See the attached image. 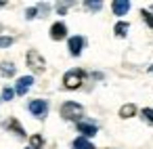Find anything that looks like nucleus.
I'll use <instances>...</instances> for the list:
<instances>
[{
    "instance_id": "nucleus-13",
    "label": "nucleus",
    "mask_w": 153,
    "mask_h": 149,
    "mask_svg": "<svg viewBox=\"0 0 153 149\" xmlns=\"http://www.w3.org/2000/svg\"><path fill=\"white\" fill-rule=\"evenodd\" d=\"M71 149H97L88 139H84V136H78L74 143H71Z\"/></svg>"
},
{
    "instance_id": "nucleus-11",
    "label": "nucleus",
    "mask_w": 153,
    "mask_h": 149,
    "mask_svg": "<svg viewBox=\"0 0 153 149\" xmlns=\"http://www.w3.org/2000/svg\"><path fill=\"white\" fill-rule=\"evenodd\" d=\"M15 72H17V67L11 61H2V63H0V76H2V78H13Z\"/></svg>"
},
{
    "instance_id": "nucleus-17",
    "label": "nucleus",
    "mask_w": 153,
    "mask_h": 149,
    "mask_svg": "<svg viewBox=\"0 0 153 149\" xmlns=\"http://www.w3.org/2000/svg\"><path fill=\"white\" fill-rule=\"evenodd\" d=\"M140 17H143V21L153 30V13H151V11H140Z\"/></svg>"
},
{
    "instance_id": "nucleus-12",
    "label": "nucleus",
    "mask_w": 153,
    "mask_h": 149,
    "mask_svg": "<svg viewBox=\"0 0 153 149\" xmlns=\"http://www.w3.org/2000/svg\"><path fill=\"white\" fill-rule=\"evenodd\" d=\"M132 115H136V105H134V103H126V105L120 107V118L128 120V118H132Z\"/></svg>"
},
{
    "instance_id": "nucleus-16",
    "label": "nucleus",
    "mask_w": 153,
    "mask_h": 149,
    "mask_svg": "<svg viewBox=\"0 0 153 149\" xmlns=\"http://www.w3.org/2000/svg\"><path fill=\"white\" fill-rule=\"evenodd\" d=\"M140 118H143L147 124H153V109H151V107H145V109L140 111Z\"/></svg>"
},
{
    "instance_id": "nucleus-14",
    "label": "nucleus",
    "mask_w": 153,
    "mask_h": 149,
    "mask_svg": "<svg viewBox=\"0 0 153 149\" xmlns=\"http://www.w3.org/2000/svg\"><path fill=\"white\" fill-rule=\"evenodd\" d=\"M128 30H130V25H128L126 21H117L115 28H113V34H115L117 38H124V36L128 34Z\"/></svg>"
},
{
    "instance_id": "nucleus-19",
    "label": "nucleus",
    "mask_w": 153,
    "mask_h": 149,
    "mask_svg": "<svg viewBox=\"0 0 153 149\" xmlns=\"http://www.w3.org/2000/svg\"><path fill=\"white\" fill-rule=\"evenodd\" d=\"M13 42H15V40H13L11 36H0V48H9Z\"/></svg>"
},
{
    "instance_id": "nucleus-2",
    "label": "nucleus",
    "mask_w": 153,
    "mask_h": 149,
    "mask_svg": "<svg viewBox=\"0 0 153 149\" xmlns=\"http://www.w3.org/2000/svg\"><path fill=\"white\" fill-rule=\"evenodd\" d=\"M84 69H69V72H65V76H63V88H67V90H76V88H80L82 86V82H84Z\"/></svg>"
},
{
    "instance_id": "nucleus-7",
    "label": "nucleus",
    "mask_w": 153,
    "mask_h": 149,
    "mask_svg": "<svg viewBox=\"0 0 153 149\" xmlns=\"http://www.w3.org/2000/svg\"><path fill=\"white\" fill-rule=\"evenodd\" d=\"M32 84H34V78H32V76H21V78L17 80V84H15V92H17L19 97H23V95L32 88Z\"/></svg>"
},
{
    "instance_id": "nucleus-22",
    "label": "nucleus",
    "mask_w": 153,
    "mask_h": 149,
    "mask_svg": "<svg viewBox=\"0 0 153 149\" xmlns=\"http://www.w3.org/2000/svg\"><path fill=\"white\" fill-rule=\"evenodd\" d=\"M67 9H69V4H67V2H61V4H57V11H59V15H63Z\"/></svg>"
},
{
    "instance_id": "nucleus-9",
    "label": "nucleus",
    "mask_w": 153,
    "mask_h": 149,
    "mask_svg": "<svg viewBox=\"0 0 153 149\" xmlns=\"http://www.w3.org/2000/svg\"><path fill=\"white\" fill-rule=\"evenodd\" d=\"M111 11H113V15L122 17V15H126L130 11V2H128V0H113V2H111Z\"/></svg>"
},
{
    "instance_id": "nucleus-21",
    "label": "nucleus",
    "mask_w": 153,
    "mask_h": 149,
    "mask_svg": "<svg viewBox=\"0 0 153 149\" xmlns=\"http://www.w3.org/2000/svg\"><path fill=\"white\" fill-rule=\"evenodd\" d=\"M38 15V7L36 9H27V13H25V19H34Z\"/></svg>"
},
{
    "instance_id": "nucleus-4",
    "label": "nucleus",
    "mask_w": 153,
    "mask_h": 149,
    "mask_svg": "<svg viewBox=\"0 0 153 149\" xmlns=\"http://www.w3.org/2000/svg\"><path fill=\"white\" fill-rule=\"evenodd\" d=\"M27 109H30V113L36 115L38 120H44L46 113H48V103H46L44 99H34V101H30Z\"/></svg>"
},
{
    "instance_id": "nucleus-10",
    "label": "nucleus",
    "mask_w": 153,
    "mask_h": 149,
    "mask_svg": "<svg viewBox=\"0 0 153 149\" xmlns=\"http://www.w3.org/2000/svg\"><path fill=\"white\" fill-rule=\"evenodd\" d=\"M4 128H9V130H13L17 136H25V130H23V126L19 124V120H15V118H11V120H7L4 122Z\"/></svg>"
},
{
    "instance_id": "nucleus-20",
    "label": "nucleus",
    "mask_w": 153,
    "mask_h": 149,
    "mask_svg": "<svg viewBox=\"0 0 153 149\" xmlns=\"http://www.w3.org/2000/svg\"><path fill=\"white\" fill-rule=\"evenodd\" d=\"M84 7L88 11H101L103 9V2H99V0H97V2H84Z\"/></svg>"
},
{
    "instance_id": "nucleus-26",
    "label": "nucleus",
    "mask_w": 153,
    "mask_h": 149,
    "mask_svg": "<svg viewBox=\"0 0 153 149\" xmlns=\"http://www.w3.org/2000/svg\"><path fill=\"white\" fill-rule=\"evenodd\" d=\"M27 149H30V147H27Z\"/></svg>"
},
{
    "instance_id": "nucleus-8",
    "label": "nucleus",
    "mask_w": 153,
    "mask_h": 149,
    "mask_svg": "<svg viewBox=\"0 0 153 149\" xmlns=\"http://www.w3.org/2000/svg\"><path fill=\"white\" fill-rule=\"evenodd\" d=\"M65 36H67V25L63 21H57L51 25V38L53 40H63Z\"/></svg>"
},
{
    "instance_id": "nucleus-3",
    "label": "nucleus",
    "mask_w": 153,
    "mask_h": 149,
    "mask_svg": "<svg viewBox=\"0 0 153 149\" xmlns=\"http://www.w3.org/2000/svg\"><path fill=\"white\" fill-rule=\"evenodd\" d=\"M25 61H27V67H30L32 72H36V74H42V72L46 69V61H44V57H42L36 48H30V51H27Z\"/></svg>"
},
{
    "instance_id": "nucleus-15",
    "label": "nucleus",
    "mask_w": 153,
    "mask_h": 149,
    "mask_svg": "<svg viewBox=\"0 0 153 149\" xmlns=\"http://www.w3.org/2000/svg\"><path fill=\"white\" fill-rule=\"evenodd\" d=\"M42 147H44L42 134H32L30 136V149H42Z\"/></svg>"
},
{
    "instance_id": "nucleus-25",
    "label": "nucleus",
    "mask_w": 153,
    "mask_h": 149,
    "mask_svg": "<svg viewBox=\"0 0 153 149\" xmlns=\"http://www.w3.org/2000/svg\"><path fill=\"white\" fill-rule=\"evenodd\" d=\"M151 9H153V7H151Z\"/></svg>"
},
{
    "instance_id": "nucleus-1",
    "label": "nucleus",
    "mask_w": 153,
    "mask_h": 149,
    "mask_svg": "<svg viewBox=\"0 0 153 149\" xmlns=\"http://www.w3.org/2000/svg\"><path fill=\"white\" fill-rule=\"evenodd\" d=\"M84 115V107L76 101H65L61 105V118L63 120H69V122H80Z\"/></svg>"
},
{
    "instance_id": "nucleus-6",
    "label": "nucleus",
    "mask_w": 153,
    "mask_h": 149,
    "mask_svg": "<svg viewBox=\"0 0 153 149\" xmlns=\"http://www.w3.org/2000/svg\"><path fill=\"white\" fill-rule=\"evenodd\" d=\"M86 46V40L82 38V36H71L69 40H67V48H69V55H74V57H78L80 53H82V48Z\"/></svg>"
},
{
    "instance_id": "nucleus-18",
    "label": "nucleus",
    "mask_w": 153,
    "mask_h": 149,
    "mask_svg": "<svg viewBox=\"0 0 153 149\" xmlns=\"http://www.w3.org/2000/svg\"><path fill=\"white\" fill-rule=\"evenodd\" d=\"M13 95H15V90L7 86V88H2V95H0V101H11V99H13Z\"/></svg>"
},
{
    "instance_id": "nucleus-23",
    "label": "nucleus",
    "mask_w": 153,
    "mask_h": 149,
    "mask_svg": "<svg viewBox=\"0 0 153 149\" xmlns=\"http://www.w3.org/2000/svg\"><path fill=\"white\" fill-rule=\"evenodd\" d=\"M149 72H151V74H153V65H151V67H149Z\"/></svg>"
},
{
    "instance_id": "nucleus-5",
    "label": "nucleus",
    "mask_w": 153,
    "mask_h": 149,
    "mask_svg": "<svg viewBox=\"0 0 153 149\" xmlns=\"http://www.w3.org/2000/svg\"><path fill=\"white\" fill-rule=\"evenodd\" d=\"M76 128H78V132H82V136H84V139L94 136V134L99 132V126H97L94 122H90V120H80V122L76 124Z\"/></svg>"
},
{
    "instance_id": "nucleus-24",
    "label": "nucleus",
    "mask_w": 153,
    "mask_h": 149,
    "mask_svg": "<svg viewBox=\"0 0 153 149\" xmlns=\"http://www.w3.org/2000/svg\"><path fill=\"white\" fill-rule=\"evenodd\" d=\"M2 7H4V2H0V9H2Z\"/></svg>"
}]
</instances>
